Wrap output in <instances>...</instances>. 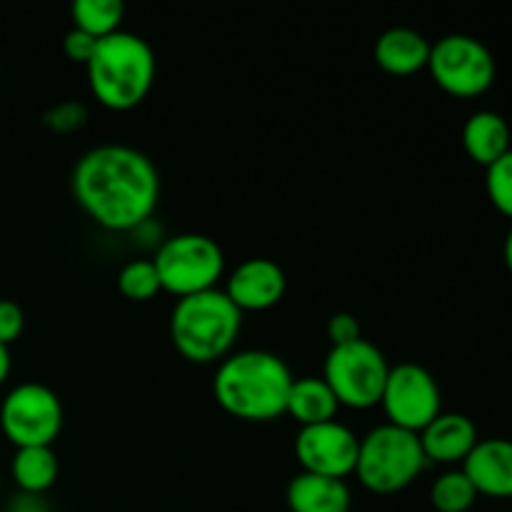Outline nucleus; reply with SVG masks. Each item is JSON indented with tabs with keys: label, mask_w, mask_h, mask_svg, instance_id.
<instances>
[{
	"label": "nucleus",
	"mask_w": 512,
	"mask_h": 512,
	"mask_svg": "<svg viewBox=\"0 0 512 512\" xmlns=\"http://www.w3.org/2000/svg\"><path fill=\"white\" fill-rule=\"evenodd\" d=\"M153 265L160 288L180 300L213 290L225 273V255L208 235L180 233L158 245Z\"/></svg>",
	"instance_id": "obj_6"
},
{
	"label": "nucleus",
	"mask_w": 512,
	"mask_h": 512,
	"mask_svg": "<svg viewBox=\"0 0 512 512\" xmlns=\"http://www.w3.org/2000/svg\"><path fill=\"white\" fill-rule=\"evenodd\" d=\"M25 330V313L15 300L0 298V345L10 348Z\"/></svg>",
	"instance_id": "obj_25"
},
{
	"label": "nucleus",
	"mask_w": 512,
	"mask_h": 512,
	"mask_svg": "<svg viewBox=\"0 0 512 512\" xmlns=\"http://www.w3.org/2000/svg\"><path fill=\"white\" fill-rule=\"evenodd\" d=\"M340 403L328 388L323 378H298L293 380V388L288 395V410L285 415H293L300 423V428L308 425L330 423L338 415Z\"/></svg>",
	"instance_id": "obj_18"
},
{
	"label": "nucleus",
	"mask_w": 512,
	"mask_h": 512,
	"mask_svg": "<svg viewBox=\"0 0 512 512\" xmlns=\"http://www.w3.org/2000/svg\"><path fill=\"white\" fill-rule=\"evenodd\" d=\"M73 28L103 40L118 33L125 18L123 0H75L70 5Z\"/></svg>",
	"instance_id": "obj_20"
},
{
	"label": "nucleus",
	"mask_w": 512,
	"mask_h": 512,
	"mask_svg": "<svg viewBox=\"0 0 512 512\" xmlns=\"http://www.w3.org/2000/svg\"><path fill=\"white\" fill-rule=\"evenodd\" d=\"M43 125L58 135L78 133L88 125V108L78 100H65V103L53 105L48 113L43 115Z\"/></svg>",
	"instance_id": "obj_24"
},
{
	"label": "nucleus",
	"mask_w": 512,
	"mask_h": 512,
	"mask_svg": "<svg viewBox=\"0 0 512 512\" xmlns=\"http://www.w3.org/2000/svg\"><path fill=\"white\" fill-rule=\"evenodd\" d=\"M475 500L478 490L473 488L463 468L438 475L430 485V505L438 512H473Z\"/></svg>",
	"instance_id": "obj_21"
},
{
	"label": "nucleus",
	"mask_w": 512,
	"mask_h": 512,
	"mask_svg": "<svg viewBox=\"0 0 512 512\" xmlns=\"http://www.w3.org/2000/svg\"><path fill=\"white\" fill-rule=\"evenodd\" d=\"M240 328L243 313L218 288L180 298L170 313L173 348L193 365H213L228 358Z\"/></svg>",
	"instance_id": "obj_4"
},
{
	"label": "nucleus",
	"mask_w": 512,
	"mask_h": 512,
	"mask_svg": "<svg viewBox=\"0 0 512 512\" xmlns=\"http://www.w3.org/2000/svg\"><path fill=\"white\" fill-rule=\"evenodd\" d=\"M95 48H98V38L83 33L78 28H70L63 38V53L65 58L73 60V63L88 65L90 58H93Z\"/></svg>",
	"instance_id": "obj_26"
},
{
	"label": "nucleus",
	"mask_w": 512,
	"mask_h": 512,
	"mask_svg": "<svg viewBox=\"0 0 512 512\" xmlns=\"http://www.w3.org/2000/svg\"><path fill=\"white\" fill-rule=\"evenodd\" d=\"M65 413L58 393L43 383H20L0 403V430L18 448H53Z\"/></svg>",
	"instance_id": "obj_8"
},
{
	"label": "nucleus",
	"mask_w": 512,
	"mask_h": 512,
	"mask_svg": "<svg viewBox=\"0 0 512 512\" xmlns=\"http://www.w3.org/2000/svg\"><path fill=\"white\" fill-rule=\"evenodd\" d=\"M428 468L418 433L385 423L360 438L355 473L375 495H395L413 485Z\"/></svg>",
	"instance_id": "obj_5"
},
{
	"label": "nucleus",
	"mask_w": 512,
	"mask_h": 512,
	"mask_svg": "<svg viewBox=\"0 0 512 512\" xmlns=\"http://www.w3.org/2000/svg\"><path fill=\"white\" fill-rule=\"evenodd\" d=\"M428 70L438 88L455 98H478L495 83V58L473 35L453 33L430 45Z\"/></svg>",
	"instance_id": "obj_9"
},
{
	"label": "nucleus",
	"mask_w": 512,
	"mask_h": 512,
	"mask_svg": "<svg viewBox=\"0 0 512 512\" xmlns=\"http://www.w3.org/2000/svg\"><path fill=\"white\" fill-rule=\"evenodd\" d=\"M58 473L60 463L53 448H18L10 463V475L25 495L48 493L58 480Z\"/></svg>",
	"instance_id": "obj_19"
},
{
	"label": "nucleus",
	"mask_w": 512,
	"mask_h": 512,
	"mask_svg": "<svg viewBox=\"0 0 512 512\" xmlns=\"http://www.w3.org/2000/svg\"><path fill=\"white\" fill-rule=\"evenodd\" d=\"M503 255H505V265H508V270L512 273V228L508 230V238H505Z\"/></svg>",
	"instance_id": "obj_30"
},
{
	"label": "nucleus",
	"mask_w": 512,
	"mask_h": 512,
	"mask_svg": "<svg viewBox=\"0 0 512 512\" xmlns=\"http://www.w3.org/2000/svg\"><path fill=\"white\" fill-rule=\"evenodd\" d=\"M428 463H465L478 445V428L463 413H440L433 423L418 433Z\"/></svg>",
	"instance_id": "obj_14"
},
{
	"label": "nucleus",
	"mask_w": 512,
	"mask_h": 512,
	"mask_svg": "<svg viewBox=\"0 0 512 512\" xmlns=\"http://www.w3.org/2000/svg\"><path fill=\"white\" fill-rule=\"evenodd\" d=\"M358 448V435L338 420L300 428L295 438V458L303 473L325 475V478L345 480L353 475L358 465Z\"/></svg>",
	"instance_id": "obj_11"
},
{
	"label": "nucleus",
	"mask_w": 512,
	"mask_h": 512,
	"mask_svg": "<svg viewBox=\"0 0 512 512\" xmlns=\"http://www.w3.org/2000/svg\"><path fill=\"white\" fill-rule=\"evenodd\" d=\"M380 408H383L390 425L410 430V433H420L443 413L438 380L423 365H395L385 380Z\"/></svg>",
	"instance_id": "obj_10"
},
{
	"label": "nucleus",
	"mask_w": 512,
	"mask_h": 512,
	"mask_svg": "<svg viewBox=\"0 0 512 512\" xmlns=\"http://www.w3.org/2000/svg\"><path fill=\"white\" fill-rule=\"evenodd\" d=\"M10 368H13V360H10V348L0 345V388H3L5 380H8Z\"/></svg>",
	"instance_id": "obj_29"
},
{
	"label": "nucleus",
	"mask_w": 512,
	"mask_h": 512,
	"mask_svg": "<svg viewBox=\"0 0 512 512\" xmlns=\"http://www.w3.org/2000/svg\"><path fill=\"white\" fill-rule=\"evenodd\" d=\"M70 185L83 213L113 233H133L148 225L160 200L153 160L120 143L95 145L80 155Z\"/></svg>",
	"instance_id": "obj_1"
},
{
	"label": "nucleus",
	"mask_w": 512,
	"mask_h": 512,
	"mask_svg": "<svg viewBox=\"0 0 512 512\" xmlns=\"http://www.w3.org/2000/svg\"><path fill=\"white\" fill-rule=\"evenodd\" d=\"M118 290L128 300H135V303L153 300L163 290L153 260H130V263H125L118 273Z\"/></svg>",
	"instance_id": "obj_22"
},
{
	"label": "nucleus",
	"mask_w": 512,
	"mask_h": 512,
	"mask_svg": "<svg viewBox=\"0 0 512 512\" xmlns=\"http://www.w3.org/2000/svg\"><path fill=\"white\" fill-rule=\"evenodd\" d=\"M388 373L390 365L383 350L365 338L330 348L325 355L323 380L338 403L350 410H370L380 405Z\"/></svg>",
	"instance_id": "obj_7"
},
{
	"label": "nucleus",
	"mask_w": 512,
	"mask_h": 512,
	"mask_svg": "<svg viewBox=\"0 0 512 512\" xmlns=\"http://www.w3.org/2000/svg\"><path fill=\"white\" fill-rule=\"evenodd\" d=\"M430 40L413 28H390L375 40V63L390 75H413L428 68Z\"/></svg>",
	"instance_id": "obj_16"
},
{
	"label": "nucleus",
	"mask_w": 512,
	"mask_h": 512,
	"mask_svg": "<svg viewBox=\"0 0 512 512\" xmlns=\"http://www.w3.org/2000/svg\"><path fill=\"white\" fill-rule=\"evenodd\" d=\"M293 373L280 355L268 350H240L220 360L213 395L220 408L245 423H270L283 418Z\"/></svg>",
	"instance_id": "obj_2"
},
{
	"label": "nucleus",
	"mask_w": 512,
	"mask_h": 512,
	"mask_svg": "<svg viewBox=\"0 0 512 512\" xmlns=\"http://www.w3.org/2000/svg\"><path fill=\"white\" fill-rule=\"evenodd\" d=\"M463 148L483 168H490L495 160L503 158L510 150V125L508 120L493 110H478L468 118L463 128Z\"/></svg>",
	"instance_id": "obj_17"
},
{
	"label": "nucleus",
	"mask_w": 512,
	"mask_h": 512,
	"mask_svg": "<svg viewBox=\"0 0 512 512\" xmlns=\"http://www.w3.org/2000/svg\"><path fill=\"white\" fill-rule=\"evenodd\" d=\"M463 473L485 498H512V440H478L465 458Z\"/></svg>",
	"instance_id": "obj_13"
},
{
	"label": "nucleus",
	"mask_w": 512,
	"mask_h": 512,
	"mask_svg": "<svg viewBox=\"0 0 512 512\" xmlns=\"http://www.w3.org/2000/svg\"><path fill=\"white\" fill-rule=\"evenodd\" d=\"M155 53L140 35L118 30L98 40L93 58L85 65L90 93L103 108L133 110L148 98L155 83Z\"/></svg>",
	"instance_id": "obj_3"
},
{
	"label": "nucleus",
	"mask_w": 512,
	"mask_h": 512,
	"mask_svg": "<svg viewBox=\"0 0 512 512\" xmlns=\"http://www.w3.org/2000/svg\"><path fill=\"white\" fill-rule=\"evenodd\" d=\"M0 490H3V480H0Z\"/></svg>",
	"instance_id": "obj_31"
},
{
	"label": "nucleus",
	"mask_w": 512,
	"mask_h": 512,
	"mask_svg": "<svg viewBox=\"0 0 512 512\" xmlns=\"http://www.w3.org/2000/svg\"><path fill=\"white\" fill-rule=\"evenodd\" d=\"M8 512H48V505L43 503V495H25L20 493L18 498L10 503Z\"/></svg>",
	"instance_id": "obj_28"
},
{
	"label": "nucleus",
	"mask_w": 512,
	"mask_h": 512,
	"mask_svg": "<svg viewBox=\"0 0 512 512\" xmlns=\"http://www.w3.org/2000/svg\"><path fill=\"white\" fill-rule=\"evenodd\" d=\"M485 190L490 203L512 220V148L490 168H485Z\"/></svg>",
	"instance_id": "obj_23"
},
{
	"label": "nucleus",
	"mask_w": 512,
	"mask_h": 512,
	"mask_svg": "<svg viewBox=\"0 0 512 512\" xmlns=\"http://www.w3.org/2000/svg\"><path fill=\"white\" fill-rule=\"evenodd\" d=\"M325 333H328L330 348L355 343V340L363 338V335H360L358 318H355V315H350V313H335L333 318L328 320V328H325Z\"/></svg>",
	"instance_id": "obj_27"
},
{
	"label": "nucleus",
	"mask_w": 512,
	"mask_h": 512,
	"mask_svg": "<svg viewBox=\"0 0 512 512\" xmlns=\"http://www.w3.org/2000/svg\"><path fill=\"white\" fill-rule=\"evenodd\" d=\"M288 280L283 268L268 258H248L228 275L223 293L240 313H263L283 300Z\"/></svg>",
	"instance_id": "obj_12"
},
{
	"label": "nucleus",
	"mask_w": 512,
	"mask_h": 512,
	"mask_svg": "<svg viewBox=\"0 0 512 512\" xmlns=\"http://www.w3.org/2000/svg\"><path fill=\"white\" fill-rule=\"evenodd\" d=\"M285 503L290 512H350L353 495L345 480L300 470L288 483Z\"/></svg>",
	"instance_id": "obj_15"
}]
</instances>
